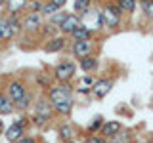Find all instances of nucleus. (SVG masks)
I'll return each mask as SVG.
<instances>
[{"instance_id": "obj_1", "label": "nucleus", "mask_w": 153, "mask_h": 143, "mask_svg": "<svg viewBox=\"0 0 153 143\" xmlns=\"http://www.w3.org/2000/svg\"><path fill=\"white\" fill-rule=\"evenodd\" d=\"M102 15H103V23L107 31H117L123 25V13L119 12L115 0H105L102 4Z\"/></svg>"}, {"instance_id": "obj_2", "label": "nucleus", "mask_w": 153, "mask_h": 143, "mask_svg": "<svg viewBox=\"0 0 153 143\" xmlns=\"http://www.w3.org/2000/svg\"><path fill=\"white\" fill-rule=\"evenodd\" d=\"M75 94V86L71 82H63V84H52L46 90V99L50 101V105L54 103H63V101H71Z\"/></svg>"}, {"instance_id": "obj_3", "label": "nucleus", "mask_w": 153, "mask_h": 143, "mask_svg": "<svg viewBox=\"0 0 153 143\" xmlns=\"http://www.w3.org/2000/svg\"><path fill=\"white\" fill-rule=\"evenodd\" d=\"M75 73H76V63L73 59H63V61L54 65V69H52V80H56L57 84L71 82Z\"/></svg>"}, {"instance_id": "obj_4", "label": "nucleus", "mask_w": 153, "mask_h": 143, "mask_svg": "<svg viewBox=\"0 0 153 143\" xmlns=\"http://www.w3.org/2000/svg\"><path fill=\"white\" fill-rule=\"evenodd\" d=\"M80 21H82L84 27L92 29V31H103L105 23H103V15H102V6L92 4V8L86 10V13L80 15Z\"/></svg>"}, {"instance_id": "obj_5", "label": "nucleus", "mask_w": 153, "mask_h": 143, "mask_svg": "<svg viewBox=\"0 0 153 143\" xmlns=\"http://www.w3.org/2000/svg\"><path fill=\"white\" fill-rule=\"evenodd\" d=\"M42 25H44V17L40 13H25V15H21V32H25L29 36H38Z\"/></svg>"}, {"instance_id": "obj_6", "label": "nucleus", "mask_w": 153, "mask_h": 143, "mask_svg": "<svg viewBox=\"0 0 153 143\" xmlns=\"http://www.w3.org/2000/svg\"><path fill=\"white\" fill-rule=\"evenodd\" d=\"M98 52V40H76L71 44V54H73L75 59H84V57H90V55H96Z\"/></svg>"}, {"instance_id": "obj_7", "label": "nucleus", "mask_w": 153, "mask_h": 143, "mask_svg": "<svg viewBox=\"0 0 153 143\" xmlns=\"http://www.w3.org/2000/svg\"><path fill=\"white\" fill-rule=\"evenodd\" d=\"M4 92L8 94V97L13 101V105H16L19 99L29 92V88H27V84L23 82L21 78H10L8 84H6V88H4Z\"/></svg>"}, {"instance_id": "obj_8", "label": "nucleus", "mask_w": 153, "mask_h": 143, "mask_svg": "<svg viewBox=\"0 0 153 143\" xmlns=\"http://www.w3.org/2000/svg\"><path fill=\"white\" fill-rule=\"evenodd\" d=\"M69 36H63V35H57L54 38H48L44 40V44H42V50L46 52V54H61L63 50L69 48Z\"/></svg>"}, {"instance_id": "obj_9", "label": "nucleus", "mask_w": 153, "mask_h": 143, "mask_svg": "<svg viewBox=\"0 0 153 143\" xmlns=\"http://www.w3.org/2000/svg\"><path fill=\"white\" fill-rule=\"evenodd\" d=\"M33 109H35V111H33L35 116H42V118H46V120H52V118H54V109H52L50 101L46 99V95L44 97L40 95V97L33 103Z\"/></svg>"}, {"instance_id": "obj_10", "label": "nucleus", "mask_w": 153, "mask_h": 143, "mask_svg": "<svg viewBox=\"0 0 153 143\" xmlns=\"http://www.w3.org/2000/svg\"><path fill=\"white\" fill-rule=\"evenodd\" d=\"M25 136H27V128L23 126V124H19L17 120H13L6 128V132H4V137L8 139V143H17L21 137H25Z\"/></svg>"}, {"instance_id": "obj_11", "label": "nucleus", "mask_w": 153, "mask_h": 143, "mask_svg": "<svg viewBox=\"0 0 153 143\" xmlns=\"http://www.w3.org/2000/svg\"><path fill=\"white\" fill-rule=\"evenodd\" d=\"M113 84H115V78H109V76H103L102 80H96L94 86H92V94H94V97L103 99L105 95L111 92Z\"/></svg>"}, {"instance_id": "obj_12", "label": "nucleus", "mask_w": 153, "mask_h": 143, "mask_svg": "<svg viewBox=\"0 0 153 143\" xmlns=\"http://www.w3.org/2000/svg\"><path fill=\"white\" fill-rule=\"evenodd\" d=\"M27 6L29 0H6V15H13V17H21L27 13Z\"/></svg>"}, {"instance_id": "obj_13", "label": "nucleus", "mask_w": 153, "mask_h": 143, "mask_svg": "<svg viewBox=\"0 0 153 143\" xmlns=\"http://www.w3.org/2000/svg\"><path fill=\"white\" fill-rule=\"evenodd\" d=\"M82 25V21H80V15H76V13L71 12L69 15L65 17V21L59 25V35H63V36H69L71 32L75 31L76 27H80Z\"/></svg>"}, {"instance_id": "obj_14", "label": "nucleus", "mask_w": 153, "mask_h": 143, "mask_svg": "<svg viewBox=\"0 0 153 143\" xmlns=\"http://www.w3.org/2000/svg\"><path fill=\"white\" fill-rule=\"evenodd\" d=\"M123 130V126H121V122L119 120H109V122H105L103 126H102V130H100V133H102V137L103 139H111V137H115L119 132Z\"/></svg>"}, {"instance_id": "obj_15", "label": "nucleus", "mask_w": 153, "mask_h": 143, "mask_svg": "<svg viewBox=\"0 0 153 143\" xmlns=\"http://www.w3.org/2000/svg\"><path fill=\"white\" fill-rule=\"evenodd\" d=\"M16 113V105L8 97V94L0 88V116H8V114Z\"/></svg>"}, {"instance_id": "obj_16", "label": "nucleus", "mask_w": 153, "mask_h": 143, "mask_svg": "<svg viewBox=\"0 0 153 143\" xmlns=\"http://www.w3.org/2000/svg\"><path fill=\"white\" fill-rule=\"evenodd\" d=\"M69 40H73V42H76V40H94V31L88 29V27H84V25H80L69 35Z\"/></svg>"}, {"instance_id": "obj_17", "label": "nucleus", "mask_w": 153, "mask_h": 143, "mask_svg": "<svg viewBox=\"0 0 153 143\" xmlns=\"http://www.w3.org/2000/svg\"><path fill=\"white\" fill-rule=\"evenodd\" d=\"M57 136H59L61 141H75V136H76V130L71 122H63L59 124L57 128Z\"/></svg>"}, {"instance_id": "obj_18", "label": "nucleus", "mask_w": 153, "mask_h": 143, "mask_svg": "<svg viewBox=\"0 0 153 143\" xmlns=\"http://www.w3.org/2000/svg\"><path fill=\"white\" fill-rule=\"evenodd\" d=\"M115 4H117L119 12H121L123 15H132V13L136 12L138 0H115Z\"/></svg>"}, {"instance_id": "obj_19", "label": "nucleus", "mask_w": 153, "mask_h": 143, "mask_svg": "<svg viewBox=\"0 0 153 143\" xmlns=\"http://www.w3.org/2000/svg\"><path fill=\"white\" fill-rule=\"evenodd\" d=\"M73 107H75V101H63V103H54L52 109H54V114H59V116H71L73 113Z\"/></svg>"}, {"instance_id": "obj_20", "label": "nucleus", "mask_w": 153, "mask_h": 143, "mask_svg": "<svg viewBox=\"0 0 153 143\" xmlns=\"http://www.w3.org/2000/svg\"><path fill=\"white\" fill-rule=\"evenodd\" d=\"M33 103H35V97H33V92L29 90V92L16 103V111H19V113H27L29 109L33 107Z\"/></svg>"}, {"instance_id": "obj_21", "label": "nucleus", "mask_w": 153, "mask_h": 143, "mask_svg": "<svg viewBox=\"0 0 153 143\" xmlns=\"http://www.w3.org/2000/svg\"><path fill=\"white\" fill-rule=\"evenodd\" d=\"M98 65H100V61H98V57H96V55L84 57V59H80V61H79V67L84 71V73H92V71L98 69Z\"/></svg>"}, {"instance_id": "obj_22", "label": "nucleus", "mask_w": 153, "mask_h": 143, "mask_svg": "<svg viewBox=\"0 0 153 143\" xmlns=\"http://www.w3.org/2000/svg\"><path fill=\"white\" fill-rule=\"evenodd\" d=\"M105 124L103 116L102 114H98V116H94V120L86 126V132H88V136H94V133H100V130H102V126Z\"/></svg>"}, {"instance_id": "obj_23", "label": "nucleus", "mask_w": 153, "mask_h": 143, "mask_svg": "<svg viewBox=\"0 0 153 143\" xmlns=\"http://www.w3.org/2000/svg\"><path fill=\"white\" fill-rule=\"evenodd\" d=\"M35 82H36V86H40L42 90H48L52 86V74H48V73H36L35 74Z\"/></svg>"}, {"instance_id": "obj_24", "label": "nucleus", "mask_w": 153, "mask_h": 143, "mask_svg": "<svg viewBox=\"0 0 153 143\" xmlns=\"http://www.w3.org/2000/svg\"><path fill=\"white\" fill-rule=\"evenodd\" d=\"M138 6H140L143 17L153 21V0H138Z\"/></svg>"}, {"instance_id": "obj_25", "label": "nucleus", "mask_w": 153, "mask_h": 143, "mask_svg": "<svg viewBox=\"0 0 153 143\" xmlns=\"http://www.w3.org/2000/svg\"><path fill=\"white\" fill-rule=\"evenodd\" d=\"M59 35V29L57 27H54V25H50L48 21H44V25H42V29H40V35L38 36H42V38H54V36H57Z\"/></svg>"}, {"instance_id": "obj_26", "label": "nucleus", "mask_w": 153, "mask_h": 143, "mask_svg": "<svg viewBox=\"0 0 153 143\" xmlns=\"http://www.w3.org/2000/svg\"><path fill=\"white\" fill-rule=\"evenodd\" d=\"M69 15V12H65V10H59V12H56L54 15H50V17H46V21L50 23V25H54V27H57L59 29V25L65 21V17Z\"/></svg>"}, {"instance_id": "obj_27", "label": "nucleus", "mask_w": 153, "mask_h": 143, "mask_svg": "<svg viewBox=\"0 0 153 143\" xmlns=\"http://www.w3.org/2000/svg\"><path fill=\"white\" fill-rule=\"evenodd\" d=\"M92 8V0H75L73 4V13H76V15H82V13H86V10Z\"/></svg>"}, {"instance_id": "obj_28", "label": "nucleus", "mask_w": 153, "mask_h": 143, "mask_svg": "<svg viewBox=\"0 0 153 143\" xmlns=\"http://www.w3.org/2000/svg\"><path fill=\"white\" fill-rule=\"evenodd\" d=\"M130 137H132V132L130 130H121L117 136L111 137L107 143H128V141H130Z\"/></svg>"}, {"instance_id": "obj_29", "label": "nucleus", "mask_w": 153, "mask_h": 143, "mask_svg": "<svg viewBox=\"0 0 153 143\" xmlns=\"http://www.w3.org/2000/svg\"><path fill=\"white\" fill-rule=\"evenodd\" d=\"M42 4L40 0H29V6H27V13H40L42 10Z\"/></svg>"}, {"instance_id": "obj_30", "label": "nucleus", "mask_w": 153, "mask_h": 143, "mask_svg": "<svg viewBox=\"0 0 153 143\" xmlns=\"http://www.w3.org/2000/svg\"><path fill=\"white\" fill-rule=\"evenodd\" d=\"M82 143H107V139H103L102 136H98V133H94V136H86Z\"/></svg>"}, {"instance_id": "obj_31", "label": "nucleus", "mask_w": 153, "mask_h": 143, "mask_svg": "<svg viewBox=\"0 0 153 143\" xmlns=\"http://www.w3.org/2000/svg\"><path fill=\"white\" fill-rule=\"evenodd\" d=\"M94 82H96V78H94V76H90V74H84V76H82V84L86 86V88H92Z\"/></svg>"}, {"instance_id": "obj_32", "label": "nucleus", "mask_w": 153, "mask_h": 143, "mask_svg": "<svg viewBox=\"0 0 153 143\" xmlns=\"http://www.w3.org/2000/svg\"><path fill=\"white\" fill-rule=\"evenodd\" d=\"M17 143H40V139L35 137V136H25V137H21Z\"/></svg>"}, {"instance_id": "obj_33", "label": "nucleus", "mask_w": 153, "mask_h": 143, "mask_svg": "<svg viewBox=\"0 0 153 143\" xmlns=\"http://www.w3.org/2000/svg\"><path fill=\"white\" fill-rule=\"evenodd\" d=\"M48 2H52L57 10H63V6L67 4V0H48Z\"/></svg>"}, {"instance_id": "obj_34", "label": "nucleus", "mask_w": 153, "mask_h": 143, "mask_svg": "<svg viewBox=\"0 0 153 143\" xmlns=\"http://www.w3.org/2000/svg\"><path fill=\"white\" fill-rule=\"evenodd\" d=\"M76 94H86V95H88V94H92V88H86V86H84V88H76Z\"/></svg>"}, {"instance_id": "obj_35", "label": "nucleus", "mask_w": 153, "mask_h": 143, "mask_svg": "<svg viewBox=\"0 0 153 143\" xmlns=\"http://www.w3.org/2000/svg\"><path fill=\"white\" fill-rule=\"evenodd\" d=\"M6 132V128H4V122H2V118H0V133H4Z\"/></svg>"}, {"instance_id": "obj_36", "label": "nucleus", "mask_w": 153, "mask_h": 143, "mask_svg": "<svg viewBox=\"0 0 153 143\" xmlns=\"http://www.w3.org/2000/svg\"><path fill=\"white\" fill-rule=\"evenodd\" d=\"M0 6H6V0H0Z\"/></svg>"}, {"instance_id": "obj_37", "label": "nucleus", "mask_w": 153, "mask_h": 143, "mask_svg": "<svg viewBox=\"0 0 153 143\" xmlns=\"http://www.w3.org/2000/svg\"><path fill=\"white\" fill-rule=\"evenodd\" d=\"M61 143H75V141H61Z\"/></svg>"}, {"instance_id": "obj_38", "label": "nucleus", "mask_w": 153, "mask_h": 143, "mask_svg": "<svg viewBox=\"0 0 153 143\" xmlns=\"http://www.w3.org/2000/svg\"><path fill=\"white\" fill-rule=\"evenodd\" d=\"M40 2H48V0H40Z\"/></svg>"}]
</instances>
